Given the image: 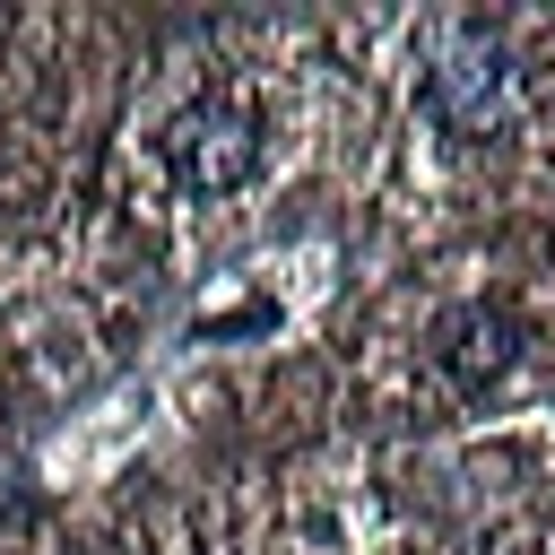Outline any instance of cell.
<instances>
[{
	"mask_svg": "<svg viewBox=\"0 0 555 555\" xmlns=\"http://www.w3.org/2000/svg\"><path fill=\"white\" fill-rule=\"evenodd\" d=\"M156 156L191 199H225V191H243L260 173V121L234 95H199L156 130Z\"/></svg>",
	"mask_w": 555,
	"mask_h": 555,
	"instance_id": "cell-1",
	"label": "cell"
},
{
	"mask_svg": "<svg viewBox=\"0 0 555 555\" xmlns=\"http://www.w3.org/2000/svg\"><path fill=\"white\" fill-rule=\"evenodd\" d=\"M416 104H425V121H434L442 139H486V130L503 121V104H512V61H503L486 35H451V43L425 61Z\"/></svg>",
	"mask_w": 555,
	"mask_h": 555,
	"instance_id": "cell-2",
	"label": "cell"
},
{
	"mask_svg": "<svg viewBox=\"0 0 555 555\" xmlns=\"http://www.w3.org/2000/svg\"><path fill=\"white\" fill-rule=\"evenodd\" d=\"M512 356H520V330H512L494 304H460V312H442V364H451L468 390H494V382L512 373Z\"/></svg>",
	"mask_w": 555,
	"mask_h": 555,
	"instance_id": "cell-3",
	"label": "cell"
}]
</instances>
